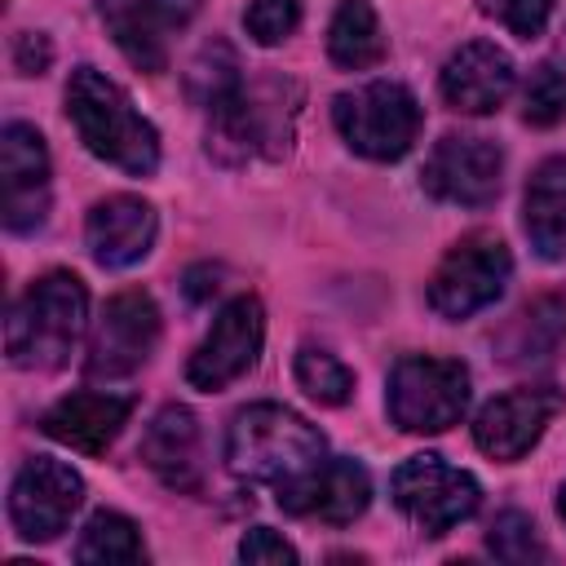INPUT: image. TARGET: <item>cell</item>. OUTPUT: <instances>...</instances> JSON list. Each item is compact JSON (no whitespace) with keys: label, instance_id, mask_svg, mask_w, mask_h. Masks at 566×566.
<instances>
[{"label":"cell","instance_id":"ffe728a7","mask_svg":"<svg viewBox=\"0 0 566 566\" xmlns=\"http://www.w3.org/2000/svg\"><path fill=\"white\" fill-rule=\"evenodd\" d=\"M522 226L544 261L566 256V155H553L531 172L522 199Z\"/></svg>","mask_w":566,"mask_h":566},{"label":"cell","instance_id":"8fae6325","mask_svg":"<svg viewBox=\"0 0 566 566\" xmlns=\"http://www.w3.org/2000/svg\"><path fill=\"white\" fill-rule=\"evenodd\" d=\"M80 500H84V478L53 455H35L18 469V478L9 486L13 531L31 544L57 539L66 531L71 513L80 509Z\"/></svg>","mask_w":566,"mask_h":566},{"label":"cell","instance_id":"5b68a950","mask_svg":"<svg viewBox=\"0 0 566 566\" xmlns=\"http://www.w3.org/2000/svg\"><path fill=\"white\" fill-rule=\"evenodd\" d=\"M279 80L265 84H239L230 97L208 106V150L221 159H248V155H283L292 137L296 106L283 102Z\"/></svg>","mask_w":566,"mask_h":566},{"label":"cell","instance_id":"277c9868","mask_svg":"<svg viewBox=\"0 0 566 566\" xmlns=\"http://www.w3.org/2000/svg\"><path fill=\"white\" fill-rule=\"evenodd\" d=\"M332 124L345 137L349 150L363 159H402L416 146L420 133V102L411 97L407 84L398 80H371L349 93H336L332 102Z\"/></svg>","mask_w":566,"mask_h":566},{"label":"cell","instance_id":"836d02e7","mask_svg":"<svg viewBox=\"0 0 566 566\" xmlns=\"http://www.w3.org/2000/svg\"><path fill=\"white\" fill-rule=\"evenodd\" d=\"M217 279H221V270H208V265L190 270V274H186V296H190V301H208V296L221 287Z\"/></svg>","mask_w":566,"mask_h":566},{"label":"cell","instance_id":"d6986e66","mask_svg":"<svg viewBox=\"0 0 566 566\" xmlns=\"http://www.w3.org/2000/svg\"><path fill=\"white\" fill-rule=\"evenodd\" d=\"M142 460L164 486H177V491L199 486L203 464H199V420H195V411L181 407V402L159 407L155 420L142 433Z\"/></svg>","mask_w":566,"mask_h":566},{"label":"cell","instance_id":"1f68e13d","mask_svg":"<svg viewBox=\"0 0 566 566\" xmlns=\"http://www.w3.org/2000/svg\"><path fill=\"white\" fill-rule=\"evenodd\" d=\"M49 57H53V49H49V40H44L40 31L18 35V44H13V66H18L22 75H40V71L49 66Z\"/></svg>","mask_w":566,"mask_h":566},{"label":"cell","instance_id":"7a4b0ae2","mask_svg":"<svg viewBox=\"0 0 566 566\" xmlns=\"http://www.w3.org/2000/svg\"><path fill=\"white\" fill-rule=\"evenodd\" d=\"M327 460L323 433L279 402H252L230 420L226 433V464L234 478L270 482L274 491L305 478Z\"/></svg>","mask_w":566,"mask_h":566},{"label":"cell","instance_id":"ac0fdd59","mask_svg":"<svg viewBox=\"0 0 566 566\" xmlns=\"http://www.w3.org/2000/svg\"><path fill=\"white\" fill-rule=\"evenodd\" d=\"M133 416V398L124 394H106V389H80V394H66L57 398L44 416H40V429L71 447V451H84V455H102L119 429L128 424Z\"/></svg>","mask_w":566,"mask_h":566},{"label":"cell","instance_id":"52a82bcc","mask_svg":"<svg viewBox=\"0 0 566 566\" xmlns=\"http://www.w3.org/2000/svg\"><path fill=\"white\" fill-rule=\"evenodd\" d=\"M509 270H513V256H509L504 239H495L486 230L464 234L438 261V270L429 279V305H433V314H442V318H469V314L486 310L504 292Z\"/></svg>","mask_w":566,"mask_h":566},{"label":"cell","instance_id":"6da1fadb","mask_svg":"<svg viewBox=\"0 0 566 566\" xmlns=\"http://www.w3.org/2000/svg\"><path fill=\"white\" fill-rule=\"evenodd\" d=\"M66 119L75 124L80 142L115 164L128 177H150L159 168V133L146 115H137L133 97L106 80L97 66H75L66 80Z\"/></svg>","mask_w":566,"mask_h":566},{"label":"cell","instance_id":"d6a6232c","mask_svg":"<svg viewBox=\"0 0 566 566\" xmlns=\"http://www.w3.org/2000/svg\"><path fill=\"white\" fill-rule=\"evenodd\" d=\"M155 4V13L164 18V27L172 31V27H186L195 13H199V0H150Z\"/></svg>","mask_w":566,"mask_h":566},{"label":"cell","instance_id":"4dcf8cb0","mask_svg":"<svg viewBox=\"0 0 566 566\" xmlns=\"http://www.w3.org/2000/svg\"><path fill=\"white\" fill-rule=\"evenodd\" d=\"M239 557L248 566H292L296 562V548L283 535H274L270 526H252L243 535V544H239Z\"/></svg>","mask_w":566,"mask_h":566},{"label":"cell","instance_id":"603a6c76","mask_svg":"<svg viewBox=\"0 0 566 566\" xmlns=\"http://www.w3.org/2000/svg\"><path fill=\"white\" fill-rule=\"evenodd\" d=\"M327 57L345 71H367L385 57V31L367 0H340L327 27Z\"/></svg>","mask_w":566,"mask_h":566},{"label":"cell","instance_id":"ba28073f","mask_svg":"<svg viewBox=\"0 0 566 566\" xmlns=\"http://www.w3.org/2000/svg\"><path fill=\"white\" fill-rule=\"evenodd\" d=\"M389 491H394V504L424 535H442V531L460 526L482 504V486L464 469H451L442 455H411V460H402L394 469V478H389Z\"/></svg>","mask_w":566,"mask_h":566},{"label":"cell","instance_id":"cb8c5ba5","mask_svg":"<svg viewBox=\"0 0 566 566\" xmlns=\"http://www.w3.org/2000/svg\"><path fill=\"white\" fill-rule=\"evenodd\" d=\"M75 562H84V566H133V562H146L137 522H128L124 513H111V509L93 513L84 522V531H80Z\"/></svg>","mask_w":566,"mask_h":566},{"label":"cell","instance_id":"f1b7e54d","mask_svg":"<svg viewBox=\"0 0 566 566\" xmlns=\"http://www.w3.org/2000/svg\"><path fill=\"white\" fill-rule=\"evenodd\" d=\"M301 22V4L296 0H252L243 13V27L256 44H279L296 31Z\"/></svg>","mask_w":566,"mask_h":566},{"label":"cell","instance_id":"83f0119b","mask_svg":"<svg viewBox=\"0 0 566 566\" xmlns=\"http://www.w3.org/2000/svg\"><path fill=\"white\" fill-rule=\"evenodd\" d=\"M486 548H491L500 562H509V566H526V562H544V557H548V548H544L535 522H531L526 513H517V509H509V513H500V517L491 522Z\"/></svg>","mask_w":566,"mask_h":566},{"label":"cell","instance_id":"9a60e30c","mask_svg":"<svg viewBox=\"0 0 566 566\" xmlns=\"http://www.w3.org/2000/svg\"><path fill=\"white\" fill-rule=\"evenodd\" d=\"M279 509L292 517H318L332 526L354 522L367 504H371V478L358 460L349 455H327L318 469H310L305 478L287 482L274 491Z\"/></svg>","mask_w":566,"mask_h":566},{"label":"cell","instance_id":"8992f818","mask_svg":"<svg viewBox=\"0 0 566 566\" xmlns=\"http://www.w3.org/2000/svg\"><path fill=\"white\" fill-rule=\"evenodd\" d=\"M385 407L402 433H442L469 407V371L455 358H398Z\"/></svg>","mask_w":566,"mask_h":566},{"label":"cell","instance_id":"e0dca14e","mask_svg":"<svg viewBox=\"0 0 566 566\" xmlns=\"http://www.w3.org/2000/svg\"><path fill=\"white\" fill-rule=\"evenodd\" d=\"M438 84L451 111L491 115L513 93V57L491 40H469L447 57Z\"/></svg>","mask_w":566,"mask_h":566},{"label":"cell","instance_id":"f546056e","mask_svg":"<svg viewBox=\"0 0 566 566\" xmlns=\"http://www.w3.org/2000/svg\"><path fill=\"white\" fill-rule=\"evenodd\" d=\"M482 9L491 18H500L517 40H531L544 31L548 13H553V0H482Z\"/></svg>","mask_w":566,"mask_h":566},{"label":"cell","instance_id":"2e32d148","mask_svg":"<svg viewBox=\"0 0 566 566\" xmlns=\"http://www.w3.org/2000/svg\"><path fill=\"white\" fill-rule=\"evenodd\" d=\"M155 208L137 195H111L102 203H93L88 221H84V243L88 256L102 270H128L137 261H146V252L155 248Z\"/></svg>","mask_w":566,"mask_h":566},{"label":"cell","instance_id":"d4e9b609","mask_svg":"<svg viewBox=\"0 0 566 566\" xmlns=\"http://www.w3.org/2000/svg\"><path fill=\"white\" fill-rule=\"evenodd\" d=\"M296 385H301L314 402L340 407V402L354 394V371H349L336 354H327V349H318V345H301V349H296Z\"/></svg>","mask_w":566,"mask_h":566},{"label":"cell","instance_id":"5bb4252c","mask_svg":"<svg viewBox=\"0 0 566 566\" xmlns=\"http://www.w3.org/2000/svg\"><path fill=\"white\" fill-rule=\"evenodd\" d=\"M0 181H4V226L31 234L49 217V150L31 124H4L0 133Z\"/></svg>","mask_w":566,"mask_h":566},{"label":"cell","instance_id":"44dd1931","mask_svg":"<svg viewBox=\"0 0 566 566\" xmlns=\"http://www.w3.org/2000/svg\"><path fill=\"white\" fill-rule=\"evenodd\" d=\"M97 13L106 22V35L115 49L146 75L168 71V27L155 13L150 0H97Z\"/></svg>","mask_w":566,"mask_h":566},{"label":"cell","instance_id":"484cf974","mask_svg":"<svg viewBox=\"0 0 566 566\" xmlns=\"http://www.w3.org/2000/svg\"><path fill=\"white\" fill-rule=\"evenodd\" d=\"M239 84H243V80H239V57H234V49L221 44V40L203 44L199 57L190 62V93H195L203 106L230 97Z\"/></svg>","mask_w":566,"mask_h":566},{"label":"cell","instance_id":"3957f363","mask_svg":"<svg viewBox=\"0 0 566 566\" xmlns=\"http://www.w3.org/2000/svg\"><path fill=\"white\" fill-rule=\"evenodd\" d=\"M88 318V292L71 270L40 274L9 310L4 323V349L9 363L22 371H57L75 340L84 336Z\"/></svg>","mask_w":566,"mask_h":566},{"label":"cell","instance_id":"7c38bea8","mask_svg":"<svg viewBox=\"0 0 566 566\" xmlns=\"http://www.w3.org/2000/svg\"><path fill=\"white\" fill-rule=\"evenodd\" d=\"M500 172H504V155L491 137L478 133H447L424 168H420V186L442 199V203H460V208H482L500 195Z\"/></svg>","mask_w":566,"mask_h":566},{"label":"cell","instance_id":"9c48e42d","mask_svg":"<svg viewBox=\"0 0 566 566\" xmlns=\"http://www.w3.org/2000/svg\"><path fill=\"white\" fill-rule=\"evenodd\" d=\"M261 340H265V310L252 292H243V296L226 301L221 314L212 318L208 336L199 340V349L186 363V380L203 394L234 385L239 376H248L256 367Z\"/></svg>","mask_w":566,"mask_h":566},{"label":"cell","instance_id":"7402d4cb","mask_svg":"<svg viewBox=\"0 0 566 566\" xmlns=\"http://www.w3.org/2000/svg\"><path fill=\"white\" fill-rule=\"evenodd\" d=\"M566 345V301L562 296H535L513 314V323L500 332L504 363H539Z\"/></svg>","mask_w":566,"mask_h":566},{"label":"cell","instance_id":"30bf717a","mask_svg":"<svg viewBox=\"0 0 566 566\" xmlns=\"http://www.w3.org/2000/svg\"><path fill=\"white\" fill-rule=\"evenodd\" d=\"M159 345V305L142 292V287H128V292H115L106 305H102V318L93 327V340H88V358H84V371L93 380H119V376H133Z\"/></svg>","mask_w":566,"mask_h":566},{"label":"cell","instance_id":"4fadbf2b","mask_svg":"<svg viewBox=\"0 0 566 566\" xmlns=\"http://www.w3.org/2000/svg\"><path fill=\"white\" fill-rule=\"evenodd\" d=\"M562 411V394L553 385H522V389H509L500 398H491L478 420H473V442L482 455L491 460H522L539 433L548 429V420Z\"/></svg>","mask_w":566,"mask_h":566},{"label":"cell","instance_id":"4316f807","mask_svg":"<svg viewBox=\"0 0 566 566\" xmlns=\"http://www.w3.org/2000/svg\"><path fill=\"white\" fill-rule=\"evenodd\" d=\"M522 115H526V124H539V128H548L566 115V62L548 57L531 71V80L522 88Z\"/></svg>","mask_w":566,"mask_h":566},{"label":"cell","instance_id":"e575fe53","mask_svg":"<svg viewBox=\"0 0 566 566\" xmlns=\"http://www.w3.org/2000/svg\"><path fill=\"white\" fill-rule=\"evenodd\" d=\"M557 509H562V517H566V486H562V495H557Z\"/></svg>","mask_w":566,"mask_h":566}]
</instances>
